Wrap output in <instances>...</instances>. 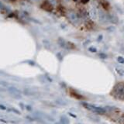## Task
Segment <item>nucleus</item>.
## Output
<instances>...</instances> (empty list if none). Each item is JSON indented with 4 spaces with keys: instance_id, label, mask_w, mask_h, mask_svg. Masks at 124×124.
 <instances>
[{
    "instance_id": "1",
    "label": "nucleus",
    "mask_w": 124,
    "mask_h": 124,
    "mask_svg": "<svg viewBox=\"0 0 124 124\" xmlns=\"http://www.w3.org/2000/svg\"><path fill=\"white\" fill-rule=\"evenodd\" d=\"M112 95L117 99H124V83H118L115 85Z\"/></svg>"
},
{
    "instance_id": "2",
    "label": "nucleus",
    "mask_w": 124,
    "mask_h": 124,
    "mask_svg": "<svg viewBox=\"0 0 124 124\" xmlns=\"http://www.w3.org/2000/svg\"><path fill=\"white\" fill-rule=\"evenodd\" d=\"M82 105H83L85 108H86V109H88V110H90V111H92L93 113H95L105 114L106 113V109H104V108L95 106H93V105H91V104H88V103H85V102H83V103H82Z\"/></svg>"
},
{
    "instance_id": "3",
    "label": "nucleus",
    "mask_w": 124,
    "mask_h": 124,
    "mask_svg": "<svg viewBox=\"0 0 124 124\" xmlns=\"http://www.w3.org/2000/svg\"><path fill=\"white\" fill-rule=\"evenodd\" d=\"M67 16H68V18L69 21L72 23L73 24H78L79 22V18L78 16L77 13L73 11V10H69L68 12H67Z\"/></svg>"
},
{
    "instance_id": "4",
    "label": "nucleus",
    "mask_w": 124,
    "mask_h": 124,
    "mask_svg": "<svg viewBox=\"0 0 124 124\" xmlns=\"http://www.w3.org/2000/svg\"><path fill=\"white\" fill-rule=\"evenodd\" d=\"M41 6H42V8H43V9H45L46 11L51 12V11L53 10V6H52V5H51V3L49 2H47V1L44 2Z\"/></svg>"
},
{
    "instance_id": "5",
    "label": "nucleus",
    "mask_w": 124,
    "mask_h": 124,
    "mask_svg": "<svg viewBox=\"0 0 124 124\" xmlns=\"http://www.w3.org/2000/svg\"><path fill=\"white\" fill-rule=\"evenodd\" d=\"M70 95H71L73 98H76V99H82V98H83L82 95H81L80 94H78L77 92H75L74 90H71V92H70Z\"/></svg>"
},
{
    "instance_id": "6",
    "label": "nucleus",
    "mask_w": 124,
    "mask_h": 124,
    "mask_svg": "<svg viewBox=\"0 0 124 124\" xmlns=\"http://www.w3.org/2000/svg\"><path fill=\"white\" fill-rule=\"evenodd\" d=\"M89 15L91 18L92 19H95L97 17V12H96V10H95V9H92L91 10L89 11Z\"/></svg>"
},
{
    "instance_id": "7",
    "label": "nucleus",
    "mask_w": 124,
    "mask_h": 124,
    "mask_svg": "<svg viewBox=\"0 0 124 124\" xmlns=\"http://www.w3.org/2000/svg\"><path fill=\"white\" fill-rule=\"evenodd\" d=\"M100 2H101V5H102V7H104L106 9H109V4L107 1H106V0H101Z\"/></svg>"
},
{
    "instance_id": "8",
    "label": "nucleus",
    "mask_w": 124,
    "mask_h": 124,
    "mask_svg": "<svg viewBox=\"0 0 124 124\" xmlns=\"http://www.w3.org/2000/svg\"><path fill=\"white\" fill-rule=\"evenodd\" d=\"M116 70L117 73H118L119 75H121V76L124 75V71L122 70V68H116Z\"/></svg>"
},
{
    "instance_id": "9",
    "label": "nucleus",
    "mask_w": 124,
    "mask_h": 124,
    "mask_svg": "<svg viewBox=\"0 0 124 124\" xmlns=\"http://www.w3.org/2000/svg\"><path fill=\"white\" fill-rule=\"evenodd\" d=\"M117 61H118V62L120 64H124V58H123V57H118Z\"/></svg>"
},
{
    "instance_id": "10",
    "label": "nucleus",
    "mask_w": 124,
    "mask_h": 124,
    "mask_svg": "<svg viewBox=\"0 0 124 124\" xmlns=\"http://www.w3.org/2000/svg\"><path fill=\"white\" fill-rule=\"evenodd\" d=\"M88 50H89L90 52L95 53V52L97 51V49L95 48V47H89V48H88Z\"/></svg>"
},
{
    "instance_id": "11",
    "label": "nucleus",
    "mask_w": 124,
    "mask_h": 124,
    "mask_svg": "<svg viewBox=\"0 0 124 124\" xmlns=\"http://www.w3.org/2000/svg\"><path fill=\"white\" fill-rule=\"evenodd\" d=\"M89 0H81V2L83 3V4H86L87 2H88Z\"/></svg>"
},
{
    "instance_id": "12",
    "label": "nucleus",
    "mask_w": 124,
    "mask_h": 124,
    "mask_svg": "<svg viewBox=\"0 0 124 124\" xmlns=\"http://www.w3.org/2000/svg\"><path fill=\"white\" fill-rule=\"evenodd\" d=\"M106 54H100V58H106Z\"/></svg>"
}]
</instances>
